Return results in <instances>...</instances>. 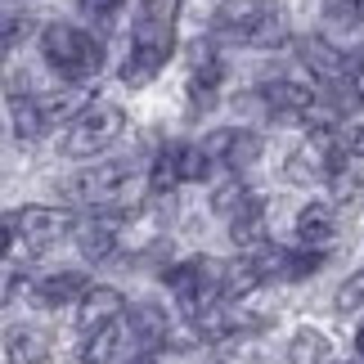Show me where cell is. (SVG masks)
<instances>
[{
	"label": "cell",
	"mask_w": 364,
	"mask_h": 364,
	"mask_svg": "<svg viewBox=\"0 0 364 364\" xmlns=\"http://www.w3.org/2000/svg\"><path fill=\"white\" fill-rule=\"evenodd\" d=\"M216 32L239 46L274 50L288 41V14L279 0H243V5H225L216 14Z\"/></svg>",
	"instance_id": "6da1fadb"
},
{
	"label": "cell",
	"mask_w": 364,
	"mask_h": 364,
	"mask_svg": "<svg viewBox=\"0 0 364 364\" xmlns=\"http://www.w3.org/2000/svg\"><path fill=\"white\" fill-rule=\"evenodd\" d=\"M41 54L63 81H90L104 68V46L73 23H50L41 32Z\"/></svg>",
	"instance_id": "7a4b0ae2"
},
{
	"label": "cell",
	"mask_w": 364,
	"mask_h": 364,
	"mask_svg": "<svg viewBox=\"0 0 364 364\" xmlns=\"http://www.w3.org/2000/svg\"><path fill=\"white\" fill-rule=\"evenodd\" d=\"M176 46V27L162 18H139L135 23V41H131V59L122 63V81L126 86H149L153 77L166 68Z\"/></svg>",
	"instance_id": "3957f363"
},
{
	"label": "cell",
	"mask_w": 364,
	"mask_h": 364,
	"mask_svg": "<svg viewBox=\"0 0 364 364\" xmlns=\"http://www.w3.org/2000/svg\"><path fill=\"white\" fill-rule=\"evenodd\" d=\"M122 131H126V113L117 104H86L73 117V126H68L63 153L68 158H95V153H104Z\"/></svg>",
	"instance_id": "277c9868"
},
{
	"label": "cell",
	"mask_w": 364,
	"mask_h": 364,
	"mask_svg": "<svg viewBox=\"0 0 364 364\" xmlns=\"http://www.w3.org/2000/svg\"><path fill=\"white\" fill-rule=\"evenodd\" d=\"M162 284L176 292L180 311H203V306L220 301V261L212 257H193V261H180L171 270H162Z\"/></svg>",
	"instance_id": "5b68a950"
},
{
	"label": "cell",
	"mask_w": 364,
	"mask_h": 364,
	"mask_svg": "<svg viewBox=\"0 0 364 364\" xmlns=\"http://www.w3.org/2000/svg\"><path fill=\"white\" fill-rule=\"evenodd\" d=\"M207 171H212V162L203 158V149H193V144H166L158 158H153L149 189L153 193H171L176 185H185V180H203Z\"/></svg>",
	"instance_id": "8992f818"
},
{
	"label": "cell",
	"mask_w": 364,
	"mask_h": 364,
	"mask_svg": "<svg viewBox=\"0 0 364 364\" xmlns=\"http://www.w3.org/2000/svg\"><path fill=\"white\" fill-rule=\"evenodd\" d=\"M14 230H18V239L27 247H54L59 239L77 230V216L63 212V207H23V212H14Z\"/></svg>",
	"instance_id": "52a82bcc"
},
{
	"label": "cell",
	"mask_w": 364,
	"mask_h": 364,
	"mask_svg": "<svg viewBox=\"0 0 364 364\" xmlns=\"http://www.w3.org/2000/svg\"><path fill=\"white\" fill-rule=\"evenodd\" d=\"M252 265H257L261 279H284V284H301V279H311L319 265H324V257L319 252H288V247H261L257 257H252Z\"/></svg>",
	"instance_id": "ba28073f"
},
{
	"label": "cell",
	"mask_w": 364,
	"mask_h": 364,
	"mask_svg": "<svg viewBox=\"0 0 364 364\" xmlns=\"http://www.w3.org/2000/svg\"><path fill=\"white\" fill-rule=\"evenodd\" d=\"M135 333L126 319H113V324H104V328H95L86 333V346H81V360L86 364H131L135 355Z\"/></svg>",
	"instance_id": "9c48e42d"
},
{
	"label": "cell",
	"mask_w": 364,
	"mask_h": 364,
	"mask_svg": "<svg viewBox=\"0 0 364 364\" xmlns=\"http://www.w3.org/2000/svg\"><path fill=\"white\" fill-rule=\"evenodd\" d=\"M203 158L243 171V166H252V162L261 158V139L252 135V131H212V135L203 139Z\"/></svg>",
	"instance_id": "30bf717a"
},
{
	"label": "cell",
	"mask_w": 364,
	"mask_h": 364,
	"mask_svg": "<svg viewBox=\"0 0 364 364\" xmlns=\"http://www.w3.org/2000/svg\"><path fill=\"white\" fill-rule=\"evenodd\" d=\"M122 311H126V297H122L117 288H86L77 297V328L81 333H95V328L122 319Z\"/></svg>",
	"instance_id": "8fae6325"
},
{
	"label": "cell",
	"mask_w": 364,
	"mask_h": 364,
	"mask_svg": "<svg viewBox=\"0 0 364 364\" xmlns=\"http://www.w3.org/2000/svg\"><path fill=\"white\" fill-rule=\"evenodd\" d=\"M122 243V216H95L86 225H77V247L86 261H108Z\"/></svg>",
	"instance_id": "7c38bea8"
},
{
	"label": "cell",
	"mask_w": 364,
	"mask_h": 364,
	"mask_svg": "<svg viewBox=\"0 0 364 364\" xmlns=\"http://www.w3.org/2000/svg\"><path fill=\"white\" fill-rule=\"evenodd\" d=\"M261 100H265V108H270L274 117H306V113H311V104H315V95L306 90L301 81L274 77V81H265V86H261Z\"/></svg>",
	"instance_id": "4fadbf2b"
},
{
	"label": "cell",
	"mask_w": 364,
	"mask_h": 364,
	"mask_svg": "<svg viewBox=\"0 0 364 364\" xmlns=\"http://www.w3.org/2000/svg\"><path fill=\"white\" fill-rule=\"evenodd\" d=\"M297 59L311 68V77H319V81L346 77V54H342L338 46H328L324 36H301V41H297Z\"/></svg>",
	"instance_id": "5bb4252c"
},
{
	"label": "cell",
	"mask_w": 364,
	"mask_h": 364,
	"mask_svg": "<svg viewBox=\"0 0 364 364\" xmlns=\"http://www.w3.org/2000/svg\"><path fill=\"white\" fill-rule=\"evenodd\" d=\"M131 333H135V342L144 346V351H158V346H166V338H171V315L162 311V306H153V301H144V306H135L131 311Z\"/></svg>",
	"instance_id": "9a60e30c"
},
{
	"label": "cell",
	"mask_w": 364,
	"mask_h": 364,
	"mask_svg": "<svg viewBox=\"0 0 364 364\" xmlns=\"http://www.w3.org/2000/svg\"><path fill=\"white\" fill-rule=\"evenodd\" d=\"M230 239L239 247H257L265 239V203L257 198V193H247L243 207L230 216Z\"/></svg>",
	"instance_id": "2e32d148"
},
{
	"label": "cell",
	"mask_w": 364,
	"mask_h": 364,
	"mask_svg": "<svg viewBox=\"0 0 364 364\" xmlns=\"http://www.w3.org/2000/svg\"><path fill=\"white\" fill-rule=\"evenodd\" d=\"M297 239L306 247H324L333 239V230H338V220H333V207L328 203H306L301 212H297Z\"/></svg>",
	"instance_id": "e0dca14e"
},
{
	"label": "cell",
	"mask_w": 364,
	"mask_h": 364,
	"mask_svg": "<svg viewBox=\"0 0 364 364\" xmlns=\"http://www.w3.org/2000/svg\"><path fill=\"white\" fill-rule=\"evenodd\" d=\"M86 274H77V270H59V274H46L36 284V301L41 306H73L81 292H86Z\"/></svg>",
	"instance_id": "ac0fdd59"
},
{
	"label": "cell",
	"mask_w": 364,
	"mask_h": 364,
	"mask_svg": "<svg viewBox=\"0 0 364 364\" xmlns=\"http://www.w3.org/2000/svg\"><path fill=\"white\" fill-rule=\"evenodd\" d=\"M257 284L261 274L252 261H220V301H243Z\"/></svg>",
	"instance_id": "d6986e66"
},
{
	"label": "cell",
	"mask_w": 364,
	"mask_h": 364,
	"mask_svg": "<svg viewBox=\"0 0 364 364\" xmlns=\"http://www.w3.org/2000/svg\"><path fill=\"white\" fill-rule=\"evenodd\" d=\"M9 117H14V135L18 139H41L50 131L36 108V95H9Z\"/></svg>",
	"instance_id": "ffe728a7"
},
{
	"label": "cell",
	"mask_w": 364,
	"mask_h": 364,
	"mask_svg": "<svg viewBox=\"0 0 364 364\" xmlns=\"http://www.w3.org/2000/svg\"><path fill=\"white\" fill-rule=\"evenodd\" d=\"M5 355H9V364H41L50 355V346L36 328H14L5 338Z\"/></svg>",
	"instance_id": "44dd1931"
},
{
	"label": "cell",
	"mask_w": 364,
	"mask_h": 364,
	"mask_svg": "<svg viewBox=\"0 0 364 364\" xmlns=\"http://www.w3.org/2000/svg\"><path fill=\"white\" fill-rule=\"evenodd\" d=\"M36 108H41V117H46V126H54V122L77 117L81 108H86V95L81 90H50V95H36Z\"/></svg>",
	"instance_id": "7402d4cb"
},
{
	"label": "cell",
	"mask_w": 364,
	"mask_h": 364,
	"mask_svg": "<svg viewBox=\"0 0 364 364\" xmlns=\"http://www.w3.org/2000/svg\"><path fill=\"white\" fill-rule=\"evenodd\" d=\"M328 360V338L319 328H297L288 342V364H324Z\"/></svg>",
	"instance_id": "603a6c76"
},
{
	"label": "cell",
	"mask_w": 364,
	"mask_h": 364,
	"mask_svg": "<svg viewBox=\"0 0 364 364\" xmlns=\"http://www.w3.org/2000/svg\"><path fill=\"white\" fill-rule=\"evenodd\" d=\"M324 86H328V108L333 113H360L364 108V90L351 81V73L338 77V81H324Z\"/></svg>",
	"instance_id": "cb8c5ba5"
},
{
	"label": "cell",
	"mask_w": 364,
	"mask_h": 364,
	"mask_svg": "<svg viewBox=\"0 0 364 364\" xmlns=\"http://www.w3.org/2000/svg\"><path fill=\"white\" fill-rule=\"evenodd\" d=\"M243 198H247V185H243V180H230V185H220L212 193V212L216 216H234L243 207Z\"/></svg>",
	"instance_id": "d4e9b609"
},
{
	"label": "cell",
	"mask_w": 364,
	"mask_h": 364,
	"mask_svg": "<svg viewBox=\"0 0 364 364\" xmlns=\"http://www.w3.org/2000/svg\"><path fill=\"white\" fill-rule=\"evenodd\" d=\"M338 306H342V311H360V306H364V270H355V274L342 284Z\"/></svg>",
	"instance_id": "484cf974"
},
{
	"label": "cell",
	"mask_w": 364,
	"mask_h": 364,
	"mask_svg": "<svg viewBox=\"0 0 364 364\" xmlns=\"http://www.w3.org/2000/svg\"><path fill=\"white\" fill-rule=\"evenodd\" d=\"M81 5V14H86V18H95V23H108L113 18V14L126 5V0H77Z\"/></svg>",
	"instance_id": "4316f807"
},
{
	"label": "cell",
	"mask_w": 364,
	"mask_h": 364,
	"mask_svg": "<svg viewBox=\"0 0 364 364\" xmlns=\"http://www.w3.org/2000/svg\"><path fill=\"white\" fill-rule=\"evenodd\" d=\"M338 144H342V153H351V158L364 162V126H346V131L338 135Z\"/></svg>",
	"instance_id": "83f0119b"
},
{
	"label": "cell",
	"mask_w": 364,
	"mask_h": 364,
	"mask_svg": "<svg viewBox=\"0 0 364 364\" xmlns=\"http://www.w3.org/2000/svg\"><path fill=\"white\" fill-rule=\"evenodd\" d=\"M324 14L333 23H351L355 18V0H324Z\"/></svg>",
	"instance_id": "f1b7e54d"
},
{
	"label": "cell",
	"mask_w": 364,
	"mask_h": 364,
	"mask_svg": "<svg viewBox=\"0 0 364 364\" xmlns=\"http://www.w3.org/2000/svg\"><path fill=\"white\" fill-rule=\"evenodd\" d=\"M9 243H14V239H9V225H5V220H0V257H5V252H9Z\"/></svg>",
	"instance_id": "f546056e"
},
{
	"label": "cell",
	"mask_w": 364,
	"mask_h": 364,
	"mask_svg": "<svg viewBox=\"0 0 364 364\" xmlns=\"http://www.w3.org/2000/svg\"><path fill=\"white\" fill-rule=\"evenodd\" d=\"M355 346H360V360H364V324H360V333H355Z\"/></svg>",
	"instance_id": "4dcf8cb0"
},
{
	"label": "cell",
	"mask_w": 364,
	"mask_h": 364,
	"mask_svg": "<svg viewBox=\"0 0 364 364\" xmlns=\"http://www.w3.org/2000/svg\"><path fill=\"white\" fill-rule=\"evenodd\" d=\"M355 18H360V23H364V0H355Z\"/></svg>",
	"instance_id": "1f68e13d"
}]
</instances>
